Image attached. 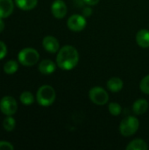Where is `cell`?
Returning <instances> with one entry per match:
<instances>
[{"label": "cell", "mask_w": 149, "mask_h": 150, "mask_svg": "<svg viewBox=\"0 0 149 150\" xmlns=\"http://www.w3.org/2000/svg\"><path fill=\"white\" fill-rule=\"evenodd\" d=\"M15 126H16V121L11 116H7L3 121V127L7 132H11L14 130Z\"/></svg>", "instance_id": "cell-19"}, {"label": "cell", "mask_w": 149, "mask_h": 150, "mask_svg": "<svg viewBox=\"0 0 149 150\" xmlns=\"http://www.w3.org/2000/svg\"><path fill=\"white\" fill-rule=\"evenodd\" d=\"M89 98L93 104L97 105H105L109 101L108 92L100 86L92 87L89 91Z\"/></svg>", "instance_id": "cell-5"}, {"label": "cell", "mask_w": 149, "mask_h": 150, "mask_svg": "<svg viewBox=\"0 0 149 150\" xmlns=\"http://www.w3.org/2000/svg\"><path fill=\"white\" fill-rule=\"evenodd\" d=\"M15 4L22 11H31L36 7L38 0H15Z\"/></svg>", "instance_id": "cell-16"}, {"label": "cell", "mask_w": 149, "mask_h": 150, "mask_svg": "<svg viewBox=\"0 0 149 150\" xmlns=\"http://www.w3.org/2000/svg\"><path fill=\"white\" fill-rule=\"evenodd\" d=\"M14 4L12 0H0V18H8L13 11Z\"/></svg>", "instance_id": "cell-11"}, {"label": "cell", "mask_w": 149, "mask_h": 150, "mask_svg": "<svg viewBox=\"0 0 149 150\" xmlns=\"http://www.w3.org/2000/svg\"><path fill=\"white\" fill-rule=\"evenodd\" d=\"M7 54V47H6V45L0 40V60H2L3 58L5 57Z\"/></svg>", "instance_id": "cell-23"}, {"label": "cell", "mask_w": 149, "mask_h": 150, "mask_svg": "<svg viewBox=\"0 0 149 150\" xmlns=\"http://www.w3.org/2000/svg\"><path fill=\"white\" fill-rule=\"evenodd\" d=\"M0 110L7 116H11L16 113L18 110V104L14 98L11 96H5L0 100Z\"/></svg>", "instance_id": "cell-7"}, {"label": "cell", "mask_w": 149, "mask_h": 150, "mask_svg": "<svg viewBox=\"0 0 149 150\" xmlns=\"http://www.w3.org/2000/svg\"><path fill=\"white\" fill-rule=\"evenodd\" d=\"M18 59L20 64L26 67H31L38 62L40 59V54L34 48L25 47L20 50V52L18 54Z\"/></svg>", "instance_id": "cell-4"}, {"label": "cell", "mask_w": 149, "mask_h": 150, "mask_svg": "<svg viewBox=\"0 0 149 150\" xmlns=\"http://www.w3.org/2000/svg\"><path fill=\"white\" fill-rule=\"evenodd\" d=\"M124 83L119 77H112L106 83L107 89L112 92H119L123 89Z\"/></svg>", "instance_id": "cell-14"}, {"label": "cell", "mask_w": 149, "mask_h": 150, "mask_svg": "<svg viewBox=\"0 0 149 150\" xmlns=\"http://www.w3.org/2000/svg\"><path fill=\"white\" fill-rule=\"evenodd\" d=\"M140 89L144 94L149 95V75L142 78L140 83Z\"/></svg>", "instance_id": "cell-21"}, {"label": "cell", "mask_w": 149, "mask_h": 150, "mask_svg": "<svg viewBox=\"0 0 149 150\" xmlns=\"http://www.w3.org/2000/svg\"><path fill=\"white\" fill-rule=\"evenodd\" d=\"M4 29V22L3 18H0V33H2Z\"/></svg>", "instance_id": "cell-26"}, {"label": "cell", "mask_w": 149, "mask_h": 150, "mask_svg": "<svg viewBox=\"0 0 149 150\" xmlns=\"http://www.w3.org/2000/svg\"><path fill=\"white\" fill-rule=\"evenodd\" d=\"M136 42L142 48L149 47V30L141 29L136 33Z\"/></svg>", "instance_id": "cell-13"}, {"label": "cell", "mask_w": 149, "mask_h": 150, "mask_svg": "<svg viewBox=\"0 0 149 150\" xmlns=\"http://www.w3.org/2000/svg\"><path fill=\"white\" fill-rule=\"evenodd\" d=\"M92 13H93V11H92L91 8L88 5V7H85V8L83 10L82 15H83L85 18H89V17H90V15H91Z\"/></svg>", "instance_id": "cell-24"}, {"label": "cell", "mask_w": 149, "mask_h": 150, "mask_svg": "<svg viewBox=\"0 0 149 150\" xmlns=\"http://www.w3.org/2000/svg\"><path fill=\"white\" fill-rule=\"evenodd\" d=\"M18 69V64L16 61H13V60L8 61L4 66V70L8 75H12L16 73Z\"/></svg>", "instance_id": "cell-17"}, {"label": "cell", "mask_w": 149, "mask_h": 150, "mask_svg": "<svg viewBox=\"0 0 149 150\" xmlns=\"http://www.w3.org/2000/svg\"><path fill=\"white\" fill-rule=\"evenodd\" d=\"M148 149L147 142L142 139H135L126 147V150H147Z\"/></svg>", "instance_id": "cell-15"}, {"label": "cell", "mask_w": 149, "mask_h": 150, "mask_svg": "<svg viewBox=\"0 0 149 150\" xmlns=\"http://www.w3.org/2000/svg\"><path fill=\"white\" fill-rule=\"evenodd\" d=\"M42 46L47 52L51 53V54L57 53L60 50L59 40L52 35H47L43 39Z\"/></svg>", "instance_id": "cell-9"}, {"label": "cell", "mask_w": 149, "mask_h": 150, "mask_svg": "<svg viewBox=\"0 0 149 150\" xmlns=\"http://www.w3.org/2000/svg\"><path fill=\"white\" fill-rule=\"evenodd\" d=\"M13 149H14V147L11 145V143L5 142V141H0V150H11Z\"/></svg>", "instance_id": "cell-22"}, {"label": "cell", "mask_w": 149, "mask_h": 150, "mask_svg": "<svg viewBox=\"0 0 149 150\" xmlns=\"http://www.w3.org/2000/svg\"><path fill=\"white\" fill-rule=\"evenodd\" d=\"M149 104L145 98H139L133 104V112L136 115H143L148 110Z\"/></svg>", "instance_id": "cell-12"}, {"label": "cell", "mask_w": 149, "mask_h": 150, "mask_svg": "<svg viewBox=\"0 0 149 150\" xmlns=\"http://www.w3.org/2000/svg\"><path fill=\"white\" fill-rule=\"evenodd\" d=\"M56 93L54 89L51 85H42L39 88L37 94H36V99L39 105L41 106H49L54 104L55 101Z\"/></svg>", "instance_id": "cell-2"}, {"label": "cell", "mask_w": 149, "mask_h": 150, "mask_svg": "<svg viewBox=\"0 0 149 150\" xmlns=\"http://www.w3.org/2000/svg\"><path fill=\"white\" fill-rule=\"evenodd\" d=\"M56 69V64L48 59L41 61L39 64V70L43 75H51Z\"/></svg>", "instance_id": "cell-10"}, {"label": "cell", "mask_w": 149, "mask_h": 150, "mask_svg": "<svg viewBox=\"0 0 149 150\" xmlns=\"http://www.w3.org/2000/svg\"><path fill=\"white\" fill-rule=\"evenodd\" d=\"M108 110L112 116H119L122 112V107L119 103L112 102L108 105Z\"/></svg>", "instance_id": "cell-20"}, {"label": "cell", "mask_w": 149, "mask_h": 150, "mask_svg": "<svg viewBox=\"0 0 149 150\" xmlns=\"http://www.w3.org/2000/svg\"><path fill=\"white\" fill-rule=\"evenodd\" d=\"M79 62V53L77 49L71 46L66 45L60 48L56 56L57 66L63 70H71L75 69Z\"/></svg>", "instance_id": "cell-1"}, {"label": "cell", "mask_w": 149, "mask_h": 150, "mask_svg": "<svg viewBox=\"0 0 149 150\" xmlns=\"http://www.w3.org/2000/svg\"><path fill=\"white\" fill-rule=\"evenodd\" d=\"M87 25L86 18L81 14H73L67 20V25L69 30L75 33L83 31Z\"/></svg>", "instance_id": "cell-6"}, {"label": "cell", "mask_w": 149, "mask_h": 150, "mask_svg": "<svg viewBox=\"0 0 149 150\" xmlns=\"http://www.w3.org/2000/svg\"><path fill=\"white\" fill-rule=\"evenodd\" d=\"M83 3L89 6H94V5H97L100 0H83Z\"/></svg>", "instance_id": "cell-25"}, {"label": "cell", "mask_w": 149, "mask_h": 150, "mask_svg": "<svg viewBox=\"0 0 149 150\" xmlns=\"http://www.w3.org/2000/svg\"><path fill=\"white\" fill-rule=\"evenodd\" d=\"M20 102L25 105H30L34 102V97L30 91H24L20 95Z\"/></svg>", "instance_id": "cell-18"}, {"label": "cell", "mask_w": 149, "mask_h": 150, "mask_svg": "<svg viewBox=\"0 0 149 150\" xmlns=\"http://www.w3.org/2000/svg\"><path fill=\"white\" fill-rule=\"evenodd\" d=\"M140 127V121L134 116H127L122 120L119 125V132L124 137L135 134Z\"/></svg>", "instance_id": "cell-3"}, {"label": "cell", "mask_w": 149, "mask_h": 150, "mask_svg": "<svg viewBox=\"0 0 149 150\" xmlns=\"http://www.w3.org/2000/svg\"><path fill=\"white\" fill-rule=\"evenodd\" d=\"M51 12L55 18L58 19L63 18L68 12V8L64 1L54 0L51 5Z\"/></svg>", "instance_id": "cell-8"}]
</instances>
